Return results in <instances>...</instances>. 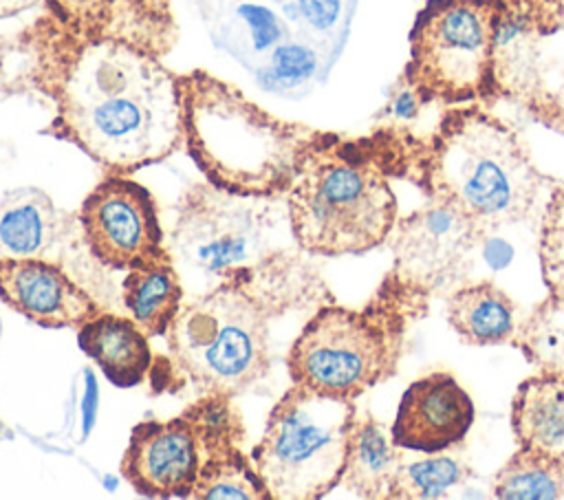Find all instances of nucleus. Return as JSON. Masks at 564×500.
I'll use <instances>...</instances> for the list:
<instances>
[{"mask_svg": "<svg viewBox=\"0 0 564 500\" xmlns=\"http://www.w3.org/2000/svg\"><path fill=\"white\" fill-rule=\"evenodd\" d=\"M77 344L117 388L139 385L152 368L148 335L132 317L101 311L77 328Z\"/></svg>", "mask_w": 564, "mask_h": 500, "instance_id": "f3484780", "label": "nucleus"}, {"mask_svg": "<svg viewBox=\"0 0 564 500\" xmlns=\"http://www.w3.org/2000/svg\"><path fill=\"white\" fill-rule=\"evenodd\" d=\"M355 401L293 383L269 412L251 449L253 467L271 500H317L344 476Z\"/></svg>", "mask_w": 564, "mask_h": 500, "instance_id": "0eeeda50", "label": "nucleus"}, {"mask_svg": "<svg viewBox=\"0 0 564 500\" xmlns=\"http://www.w3.org/2000/svg\"><path fill=\"white\" fill-rule=\"evenodd\" d=\"M333 66L322 51L297 33H289L256 68L253 79L260 90L284 97L302 99L317 84L326 81Z\"/></svg>", "mask_w": 564, "mask_h": 500, "instance_id": "b1692460", "label": "nucleus"}, {"mask_svg": "<svg viewBox=\"0 0 564 500\" xmlns=\"http://www.w3.org/2000/svg\"><path fill=\"white\" fill-rule=\"evenodd\" d=\"M412 317L386 286L364 308L322 306L286 355L291 381L355 401L397 372Z\"/></svg>", "mask_w": 564, "mask_h": 500, "instance_id": "423d86ee", "label": "nucleus"}, {"mask_svg": "<svg viewBox=\"0 0 564 500\" xmlns=\"http://www.w3.org/2000/svg\"><path fill=\"white\" fill-rule=\"evenodd\" d=\"M178 88L187 152L209 185L229 194L286 196L308 154L328 137L273 117L205 70L178 77Z\"/></svg>", "mask_w": 564, "mask_h": 500, "instance_id": "7ed1b4c3", "label": "nucleus"}, {"mask_svg": "<svg viewBox=\"0 0 564 500\" xmlns=\"http://www.w3.org/2000/svg\"><path fill=\"white\" fill-rule=\"evenodd\" d=\"M11 436H13V432H11L9 425H4L2 419H0V441H7V438H11Z\"/></svg>", "mask_w": 564, "mask_h": 500, "instance_id": "72a5a7b5", "label": "nucleus"}, {"mask_svg": "<svg viewBox=\"0 0 564 500\" xmlns=\"http://www.w3.org/2000/svg\"><path fill=\"white\" fill-rule=\"evenodd\" d=\"M247 278H227L181 304L165 330L172 363L203 394L236 396L271 368V308Z\"/></svg>", "mask_w": 564, "mask_h": 500, "instance_id": "39448f33", "label": "nucleus"}, {"mask_svg": "<svg viewBox=\"0 0 564 500\" xmlns=\"http://www.w3.org/2000/svg\"><path fill=\"white\" fill-rule=\"evenodd\" d=\"M357 0H291L280 7L291 31L315 44L333 66L346 46Z\"/></svg>", "mask_w": 564, "mask_h": 500, "instance_id": "393cba45", "label": "nucleus"}, {"mask_svg": "<svg viewBox=\"0 0 564 500\" xmlns=\"http://www.w3.org/2000/svg\"><path fill=\"white\" fill-rule=\"evenodd\" d=\"M564 26V0H498L494 99H509L564 134V99L542 62L546 37Z\"/></svg>", "mask_w": 564, "mask_h": 500, "instance_id": "f8f14e48", "label": "nucleus"}, {"mask_svg": "<svg viewBox=\"0 0 564 500\" xmlns=\"http://www.w3.org/2000/svg\"><path fill=\"white\" fill-rule=\"evenodd\" d=\"M471 467L454 454L432 452L421 456H403L394 480L392 500H438L452 498L456 489L465 487Z\"/></svg>", "mask_w": 564, "mask_h": 500, "instance_id": "bb28decb", "label": "nucleus"}, {"mask_svg": "<svg viewBox=\"0 0 564 500\" xmlns=\"http://www.w3.org/2000/svg\"><path fill=\"white\" fill-rule=\"evenodd\" d=\"M538 258L542 282L551 293H564V181H557L538 222Z\"/></svg>", "mask_w": 564, "mask_h": 500, "instance_id": "c85d7f7f", "label": "nucleus"}, {"mask_svg": "<svg viewBox=\"0 0 564 500\" xmlns=\"http://www.w3.org/2000/svg\"><path fill=\"white\" fill-rule=\"evenodd\" d=\"M562 498H564V485H562Z\"/></svg>", "mask_w": 564, "mask_h": 500, "instance_id": "c9c22d12", "label": "nucleus"}, {"mask_svg": "<svg viewBox=\"0 0 564 500\" xmlns=\"http://www.w3.org/2000/svg\"><path fill=\"white\" fill-rule=\"evenodd\" d=\"M273 4H278V7H282V4H286V2H291V0H271Z\"/></svg>", "mask_w": 564, "mask_h": 500, "instance_id": "f704fd0d", "label": "nucleus"}, {"mask_svg": "<svg viewBox=\"0 0 564 500\" xmlns=\"http://www.w3.org/2000/svg\"><path fill=\"white\" fill-rule=\"evenodd\" d=\"M401 452L392 434L375 416H355L339 485L357 498L392 500L394 480L403 463Z\"/></svg>", "mask_w": 564, "mask_h": 500, "instance_id": "aec40b11", "label": "nucleus"}, {"mask_svg": "<svg viewBox=\"0 0 564 500\" xmlns=\"http://www.w3.org/2000/svg\"><path fill=\"white\" fill-rule=\"evenodd\" d=\"M0 300L44 328H79L101 313L99 304L62 267L42 256H0Z\"/></svg>", "mask_w": 564, "mask_h": 500, "instance_id": "2eb2a0df", "label": "nucleus"}, {"mask_svg": "<svg viewBox=\"0 0 564 500\" xmlns=\"http://www.w3.org/2000/svg\"><path fill=\"white\" fill-rule=\"evenodd\" d=\"M57 231L53 200L37 187H20L0 200V256H42Z\"/></svg>", "mask_w": 564, "mask_h": 500, "instance_id": "5701e85b", "label": "nucleus"}, {"mask_svg": "<svg viewBox=\"0 0 564 500\" xmlns=\"http://www.w3.org/2000/svg\"><path fill=\"white\" fill-rule=\"evenodd\" d=\"M238 425L223 394H205L174 419L143 421L130 434L121 476L148 498H189L214 441Z\"/></svg>", "mask_w": 564, "mask_h": 500, "instance_id": "9b49d317", "label": "nucleus"}, {"mask_svg": "<svg viewBox=\"0 0 564 500\" xmlns=\"http://www.w3.org/2000/svg\"><path fill=\"white\" fill-rule=\"evenodd\" d=\"M516 445L564 467V374L527 377L511 401Z\"/></svg>", "mask_w": 564, "mask_h": 500, "instance_id": "dca6fc26", "label": "nucleus"}, {"mask_svg": "<svg viewBox=\"0 0 564 500\" xmlns=\"http://www.w3.org/2000/svg\"><path fill=\"white\" fill-rule=\"evenodd\" d=\"M275 198L238 196L214 185H196L183 196L172 231V258L216 284L227 278H256L273 264L282 222Z\"/></svg>", "mask_w": 564, "mask_h": 500, "instance_id": "1a4fd4ad", "label": "nucleus"}, {"mask_svg": "<svg viewBox=\"0 0 564 500\" xmlns=\"http://www.w3.org/2000/svg\"><path fill=\"white\" fill-rule=\"evenodd\" d=\"M207 29L214 44L249 73L291 33V24L271 0L236 2L207 20Z\"/></svg>", "mask_w": 564, "mask_h": 500, "instance_id": "a211bd4d", "label": "nucleus"}, {"mask_svg": "<svg viewBox=\"0 0 564 500\" xmlns=\"http://www.w3.org/2000/svg\"><path fill=\"white\" fill-rule=\"evenodd\" d=\"M183 293L172 256L134 267L123 280L126 308L150 337L165 335L183 304Z\"/></svg>", "mask_w": 564, "mask_h": 500, "instance_id": "412c9836", "label": "nucleus"}, {"mask_svg": "<svg viewBox=\"0 0 564 500\" xmlns=\"http://www.w3.org/2000/svg\"><path fill=\"white\" fill-rule=\"evenodd\" d=\"M487 236L458 207L427 198L423 207L397 220L390 233L392 269L381 286L416 317L427 311L432 297L465 282Z\"/></svg>", "mask_w": 564, "mask_h": 500, "instance_id": "9d476101", "label": "nucleus"}, {"mask_svg": "<svg viewBox=\"0 0 564 500\" xmlns=\"http://www.w3.org/2000/svg\"><path fill=\"white\" fill-rule=\"evenodd\" d=\"M511 344L542 372L564 374V293H551L518 322Z\"/></svg>", "mask_w": 564, "mask_h": 500, "instance_id": "a878e982", "label": "nucleus"}, {"mask_svg": "<svg viewBox=\"0 0 564 500\" xmlns=\"http://www.w3.org/2000/svg\"><path fill=\"white\" fill-rule=\"evenodd\" d=\"M0 335H2V322H0Z\"/></svg>", "mask_w": 564, "mask_h": 500, "instance_id": "e433bc0d", "label": "nucleus"}, {"mask_svg": "<svg viewBox=\"0 0 564 500\" xmlns=\"http://www.w3.org/2000/svg\"><path fill=\"white\" fill-rule=\"evenodd\" d=\"M115 0H48L53 13L75 31L88 33L101 26Z\"/></svg>", "mask_w": 564, "mask_h": 500, "instance_id": "c756f323", "label": "nucleus"}, {"mask_svg": "<svg viewBox=\"0 0 564 500\" xmlns=\"http://www.w3.org/2000/svg\"><path fill=\"white\" fill-rule=\"evenodd\" d=\"M40 0H0V18H9V15H18L24 9L35 7Z\"/></svg>", "mask_w": 564, "mask_h": 500, "instance_id": "473e14b6", "label": "nucleus"}, {"mask_svg": "<svg viewBox=\"0 0 564 500\" xmlns=\"http://www.w3.org/2000/svg\"><path fill=\"white\" fill-rule=\"evenodd\" d=\"M562 465L518 447L496 471L491 496L500 500H562Z\"/></svg>", "mask_w": 564, "mask_h": 500, "instance_id": "cd10ccee", "label": "nucleus"}, {"mask_svg": "<svg viewBox=\"0 0 564 500\" xmlns=\"http://www.w3.org/2000/svg\"><path fill=\"white\" fill-rule=\"evenodd\" d=\"M240 443H242V425L225 432L214 441L189 498L271 500V493L260 480L251 456L242 452Z\"/></svg>", "mask_w": 564, "mask_h": 500, "instance_id": "4be33fe9", "label": "nucleus"}, {"mask_svg": "<svg viewBox=\"0 0 564 500\" xmlns=\"http://www.w3.org/2000/svg\"><path fill=\"white\" fill-rule=\"evenodd\" d=\"M498 0H427L410 29L403 81L423 106L494 101Z\"/></svg>", "mask_w": 564, "mask_h": 500, "instance_id": "6e6552de", "label": "nucleus"}, {"mask_svg": "<svg viewBox=\"0 0 564 500\" xmlns=\"http://www.w3.org/2000/svg\"><path fill=\"white\" fill-rule=\"evenodd\" d=\"M421 108H423V101L419 99V95L405 81H401V86L397 88V93L392 95V99L388 104V112L397 121H412V119H416Z\"/></svg>", "mask_w": 564, "mask_h": 500, "instance_id": "7c9ffc66", "label": "nucleus"}, {"mask_svg": "<svg viewBox=\"0 0 564 500\" xmlns=\"http://www.w3.org/2000/svg\"><path fill=\"white\" fill-rule=\"evenodd\" d=\"M474 419V401L456 377L434 370L405 388L390 434L403 452H447L463 443Z\"/></svg>", "mask_w": 564, "mask_h": 500, "instance_id": "4468645a", "label": "nucleus"}, {"mask_svg": "<svg viewBox=\"0 0 564 500\" xmlns=\"http://www.w3.org/2000/svg\"><path fill=\"white\" fill-rule=\"evenodd\" d=\"M447 322L474 346L511 344L518 328V306L496 282H460L447 293Z\"/></svg>", "mask_w": 564, "mask_h": 500, "instance_id": "6ab92c4d", "label": "nucleus"}, {"mask_svg": "<svg viewBox=\"0 0 564 500\" xmlns=\"http://www.w3.org/2000/svg\"><path fill=\"white\" fill-rule=\"evenodd\" d=\"M388 174L386 134L359 141L328 134L286 194L297 247L313 256H346L386 242L397 225V196Z\"/></svg>", "mask_w": 564, "mask_h": 500, "instance_id": "20e7f679", "label": "nucleus"}, {"mask_svg": "<svg viewBox=\"0 0 564 500\" xmlns=\"http://www.w3.org/2000/svg\"><path fill=\"white\" fill-rule=\"evenodd\" d=\"M51 132L112 174L159 163L185 141L178 77L128 42L93 40L64 70Z\"/></svg>", "mask_w": 564, "mask_h": 500, "instance_id": "f257e3e1", "label": "nucleus"}, {"mask_svg": "<svg viewBox=\"0 0 564 500\" xmlns=\"http://www.w3.org/2000/svg\"><path fill=\"white\" fill-rule=\"evenodd\" d=\"M198 2V9H200V15L207 20H212L214 15H218L220 11H225L227 7L236 4V2H242V0H196Z\"/></svg>", "mask_w": 564, "mask_h": 500, "instance_id": "2f4dec72", "label": "nucleus"}, {"mask_svg": "<svg viewBox=\"0 0 564 500\" xmlns=\"http://www.w3.org/2000/svg\"><path fill=\"white\" fill-rule=\"evenodd\" d=\"M394 174L445 200L487 233L540 222L557 178L544 174L524 139L482 106H452L427 139L399 137Z\"/></svg>", "mask_w": 564, "mask_h": 500, "instance_id": "f03ea898", "label": "nucleus"}, {"mask_svg": "<svg viewBox=\"0 0 564 500\" xmlns=\"http://www.w3.org/2000/svg\"><path fill=\"white\" fill-rule=\"evenodd\" d=\"M79 222L90 253L106 267L134 269L172 256L152 194L121 174L106 176L82 203Z\"/></svg>", "mask_w": 564, "mask_h": 500, "instance_id": "ddd939ff", "label": "nucleus"}]
</instances>
